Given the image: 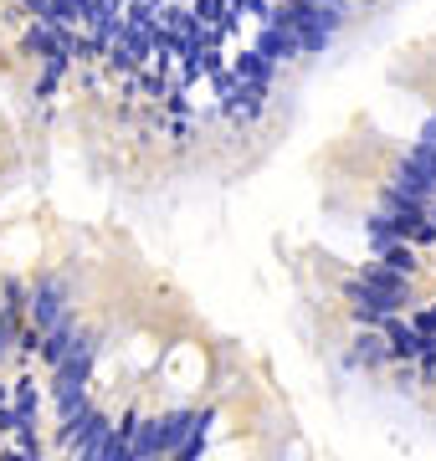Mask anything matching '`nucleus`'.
I'll use <instances>...</instances> for the list:
<instances>
[{
	"label": "nucleus",
	"instance_id": "nucleus-1",
	"mask_svg": "<svg viewBox=\"0 0 436 461\" xmlns=\"http://www.w3.org/2000/svg\"><path fill=\"white\" fill-rule=\"evenodd\" d=\"M354 282H359V287H369V293H380L386 303H395V313H405V308L416 303V287H411L416 277H405V272H395V267H386V262H375V257L354 272Z\"/></svg>",
	"mask_w": 436,
	"mask_h": 461
},
{
	"label": "nucleus",
	"instance_id": "nucleus-2",
	"mask_svg": "<svg viewBox=\"0 0 436 461\" xmlns=\"http://www.w3.org/2000/svg\"><path fill=\"white\" fill-rule=\"evenodd\" d=\"M68 282L62 277H47V282H36V293H32V303H26V313H32V329L36 333H47L51 323H62V318L72 313V303H68Z\"/></svg>",
	"mask_w": 436,
	"mask_h": 461
},
{
	"label": "nucleus",
	"instance_id": "nucleus-3",
	"mask_svg": "<svg viewBox=\"0 0 436 461\" xmlns=\"http://www.w3.org/2000/svg\"><path fill=\"white\" fill-rule=\"evenodd\" d=\"M344 303H350V318L354 329H386V318H395V303H386L380 293H369L359 282H344Z\"/></svg>",
	"mask_w": 436,
	"mask_h": 461
},
{
	"label": "nucleus",
	"instance_id": "nucleus-4",
	"mask_svg": "<svg viewBox=\"0 0 436 461\" xmlns=\"http://www.w3.org/2000/svg\"><path fill=\"white\" fill-rule=\"evenodd\" d=\"M386 348H390V364H416L421 359V348H426V333L411 323L405 313H395V318H386Z\"/></svg>",
	"mask_w": 436,
	"mask_h": 461
},
{
	"label": "nucleus",
	"instance_id": "nucleus-5",
	"mask_svg": "<svg viewBox=\"0 0 436 461\" xmlns=\"http://www.w3.org/2000/svg\"><path fill=\"white\" fill-rule=\"evenodd\" d=\"M118 436L129 441V451H134L139 461H165V446H159V415H134V420H123Z\"/></svg>",
	"mask_w": 436,
	"mask_h": 461
},
{
	"label": "nucleus",
	"instance_id": "nucleus-6",
	"mask_svg": "<svg viewBox=\"0 0 436 461\" xmlns=\"http://www.w3.org/2000/svg\"><path fill=\"white\" fill-rule=\"evenodd\" d=\"M252 51H262V57H268V62H298V41H293V32H287L283 21H262V26H257V47Z\"/></svg>",
	"mask_w": 436,
	"mask_h": 461
},
{
	"label": "nucleus",
	"instance_id": "nucleus-7",
	"mask_svg": "<svg viewBox=\"0 0 436 461\" xmlns=\"http://www.w3.org/2000/svg\"><path fill=\"white\" fill-rule=\"evenodd\" d=\"M236 72V83H247V87H268L272 93V83H277V62H268V57H262V51H236L232 62H226Z\"/></svg>",
	"mask_w": 436,
	"mask_h": 461
},
{
	"label": "nucleus",
	"instance_id": "nucleus-8",
	"mask_svg": "<svg viewBox=\"0 0 436 461\" xmlns=\"http://www.w3.org/2000/svg\"><path fill=\"white\" fill-rule=\"evenodd\" d=\"M77 339H83V333H77V318H62V323H51L47 333H41V339H36V344H41V359L51 364V369H57V364L68 359L72 354V344H77Z\"/></svg>",
	"mask_w": 436,
	"mask_h": 461
},
{
	"label": "nucleus",
	"instance_id": "nucleus-9",
	"mask_svg": "<svg viewBox=\"0 0 436 461\" xmlns=\"http://www.w3.org/2000/svg\"><path fill=\"white\" fill-rule=\"evenodd\" d=\"M390 185H395L405 200H416V205H431V200H436V180H426V175H421V169H411V165H395Z\"/></svg>",
	"mask_w": 436,
	"mask_h": 461
},
{
	"label": "nucleus",
	"instance_id": "nucleus-10",
	"mask_svg": "<svg viewBox=\"0 0 436 461\" xmlns=\"http://www.w3.org/2000/svg\"><path fill=\"white\" fill-rule=\"evenodd\" d=\"M354 364H365V369H380V364H390V348H386V333L380 329H359L354 333Z\"/></svg>",
	"mask_w": 436,
	"mask_h": 461
},
{
	"label": "nucleus",
	"instance_id": "nucleus-11",
	"mask_svg": "<svg viewBox=\"0 0 436 461\" xmlns=\"http://www.w3.org/2000/svg\"><path fill=\"white\" fill-rule=\"evenodd\" d=\"M365 241H369V257H380L390 241H401V230H395V221H390L386 211H375V215L365 221Z\"/></svg>",
	"mask_w": 436,
	"mask_h": 461
},
{
	"label": "nucleus",
	"instance_id": "nucleus-12",
	"mask_svg": "<svg viewBox=\"0 0 436 461\" xmlns=\"http://www.w3.org/2000/svg\"><path fill=\"white\" fill-rule=\"evenodd\" d=\"M375 262H386V267H395V272H405V277H416V272H421V251L411 247V241H390Z\"/></svg>",
	"mask_w": 436,
	"mask_h": 461
},
{
	"label": "nucleus",
	"instance_id": "nucleus-13",
	"mask_svg": "<svg viewBox=\"0 0 436 461\" xmlns=\"http://www.w3.org/2000/svg\"><path fill=\"white\" fill-rule=\"evenodd\" d=\"M87 5H93V0H51V21H57V26H83Z\"/></svg>",
	"mask_w": 436,
	"mask_h": 461
},
{
	"label": "nucleus",
	"instance_id": "nucleus-14",
	"mask_svg": "<svg viewBox=\"0 0 436 461\" xmlns=\"http://www.w3.org/2000/svg\"><path fill=\"white\" fill-rule=\"evenodd\" d=\"M57 411H62V420L87 411V384H57Z\"/></svg>",
	"mask_w": 436,
	"mask_h": 461
},
{
	"label": "nucleus",
	"instance_id": "nucleus-15",
	"mask_svg": "<svg viewBox=\"0 0 436 461\" xmlns=\"http://www.w3.org/2000/svg\"><path fill=\"white\" fill-rule=\"evenodd\" d=\"M405 318H411L426 339H436V303H411V308H405Z\"/></svg>",
	"mask_w": 436,
	"mask_h": 461
},
{
	"label": "nucleus",
	"instance_id": "nucleus-16",
	"mask_svg": "<svg viewBox=\"0 0 436 461\" xmlns=\"http://www.w3.org/2000/svg\"><path fill=\"white\" fill-rule=\"evenodd\" d=\"M103 461H139V456L129 451V441H123L118 430H108V441H103Z\"/></svg>",
	"mask_w": 436,
	"mask_h": 461
},
{
	"label": "nucleus",
	"instance_id": "nucleus-17",
	"mask_svg": "<svg viewBox=\"0 0 436 461\" xmlns=\"http://www.w3.org/2000/svg\"><path fill=\"white\" fill-rule=\"evenodd\" d=\"M21 5H26L32 21H51V0H21Z\"/></svg>",
	"mask_w": 436,
	"mask_h": 461
},
{
	"label": "nucleus",
	"instance_id": "nucleus-18",
	"mask_svg": "<svg viewBox=\"0 0 436 461\" xmlns=\"http://www.w3.org/2000/svg\"><path fill=\"white\" fill-rule=\"evenodd\" d=\"M421 144H436V113L426 118V123H421Z\"/></svg>",
	"mask_w": 436,
	"mask_h": 461
}]
</instances>
